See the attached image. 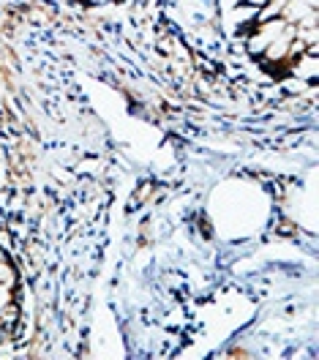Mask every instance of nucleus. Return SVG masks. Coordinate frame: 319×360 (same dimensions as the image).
I'll use <instances>...</instances> for the list:
<instances>
[{"label":"nucleus","mask_w":319,"mask_h":360,"mask_svg":"<svg viewBox=\"0 0 319 360\" xmlns=\"http://www.w3.org/2000/svg\"><path fill=\"white\" fill-rule=\"evenodd\" d=\"M243 3H249V6H254V8H262L268 0H243Z\"/></svg>","instance_id":"obj_4"},{"label":"nucleus","mask_w":319,"mask_h":360,"mask_svg":"<svg viewBox=\"0 0 319 360\" xmlns=\"http://www.w3.org/2000/svg\"><path fill=\"white\" fill-rule=\"evenodd\" d=\"M14 287H20V268L14 257L0 259V290H14Z\"/></svg>","instance_id":"obj_2"},{"label":"nucleus","mask_w":319,"mask_h":360,"mask_svg":"<svg viewBox=\"0 0 319 360\" xmlns=\"http://www.w3.org/2000/svg\"><path fill=\"white\" fill-rule=\"evenodd\" d=\"M287 74L295 77V79H300V82H306V85H317L319 82V55L303 52V55L292 58L289 66H287Z\"/></svg>","instance_id":"obj_1"},{"label":"nucleus","mask_w":319,"mask_h":360,"mask_svg":"<svg viewBox=\"0 0 319 360\" xmlns=\"http://www.w3.org/2000/svg\"><path fill=\"white\" fill-rule=\"evenodd\" d=\"M153 191H156V180H142L137 188H134V200H131V207H139V205H150L153 200Z\"/></svg>","instance_id":"obj_3"}]
</instances>
